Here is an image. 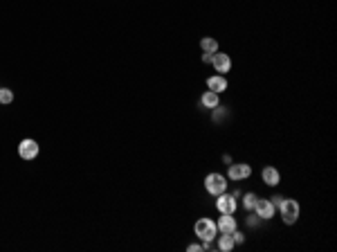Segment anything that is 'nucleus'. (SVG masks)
Returning <instances> with one entry per match:
<instances>
[{"label": "nucleus", "mask_w": 337, "mask_h": 252, "mask_svg": "<svg viewBox=\"0 0 337 252\" xmlns=\"http://www.w3.org/2000/svg\"><path fill=\"white\" fill-rule=\"evenodd\" d=\"M252 176V167L248 162H232L229 169H227V180H248Z\"/></svg>", "instance_id": "4"}, {"label": "nucleus", "mask_w": 337, "mask_h": 252, "mask_svg": "<svg viewBox=\"0 0 337 252\" xmlns=\"http://www.w3.org/2000/svg\"><path fill=\"white\" fill-rule=\"evenodd\" d=\"M218 225V232H223V234H232L234 230L238 227V221L234 214H221V219L216 221Z\"/></svg>", "instance_id": "9"}, {"label": "nucleus", "mask_w": 337, "mask_h": 252, "mask_svg": "<svg viewBox=\"0 0 337 252\" xmlns=\"http://www.w3.org/2000/svg\"><path fill=\"white\" fill-rule=\"evenodd\" d=\"M38 153H41V146H38V142L32 138L23 140L21 144H18V156H21L23 160H36Z\"/></svg>", "instance_id": "6"}, {"label": "nucleus", "mask_w": 337, "mask_h": 252, "mask_svg": "<svg viewBox=\"0 0 337 252\" xmlns=\"http://www.w3.org/2000/svg\"><path fill=\"white\" fill-rule=\"evenodd\" d=\"M211 65L216 70V75H227V72L232 70V59H229V54L218 50V52L211 54Z\"/></svg>", "instance_id": "7"}, {"label": "nucleus", "mask_w": 337, "mask_h": 252, "mask_svg": "<svg viewBox=\"0 0 337 252\" xmlns=\"http://www.w3.org/2000/svg\"><path fill=\"white\" fill-rule=\"evenodd\" d=\"M227 176H223V173H207L205 176V189L207 194H211V196H218V194L227 192Z\"/></svg>", "instance_id": "3"}, {"label": "nucleus", "mask_w": 337, "mask_h": 252, "mask_svg": "<svg viewBox=\"0 0 337 252\" xmlns=\"http://www.w3.org/2000/svg\"><path fill=\"white\" fill-rule=\"evenodd\" d=\"M261 180H263L268 187H277L281 183V173L277 167H265L263 171H261Z\"/></svg>", "instance_id": "10"}, {"label": "nucleus", "mask_w": 337, "mask_h": 252, "mask_svg": "<svg viewBox=\"0 0 337 252\" xmlns=\"http://www.w3.org/2000/svg\"><path fill=\"white\" fill-rule=\"evenodd\" d=\"M187 252H202V246L200 243H191V246L187 248Z\"/></svg>", "instance_id": "20"}, {"label": "nucleus", "mask_w": 337, "mask_h": 252, "mask_svg": "<svg viewBox=\"0 0 337 252\" xmlns=\"http://www.w3.org/2000/svg\"><path fill=\"white\" fill-rule=\"evenodd\" d=\"M252 212H254V214H256L261 221H270L274 214H277V207L272 205V200H270V198H258Z\"/></svg>", "instance_id": "8"}, {"label": "nucleus", "mask_w": 337, "mask_h": 252, "mask_svg": "<svg viewBox=\"0 0 337 252\" xmlns=\"http://www.w3.org/2000/svg\"><path fill=\"white\" fill-rule=\"evenodd\" d=\"M194 234L200 239V241H214L218 234V225L216 221L209 219V216H205V219H198L194 225Z\"/></svg>", "instance_id": "2"}, {"label": "nucleus", "mask_w": 337, "mask_h": 252, "mask_svg": "<svg viewBox=\"0 0 337 252\" xmlns=\"http://www.w3.org/2000/svg\"><path fill=\"white\" fill-rule=\"evenodd\" d=\"M256 200H258V196L256 194H245V196H243V209H245V212H252L254 209V205H256Z\"/></svg>", "instance_id": "15"}, {"label": "nucleus", "mask_w": 337, "mask_h": 252, "mask_svg": "<svg viewBox=\"0 0 337 252\" xmlns=\"http://www.w3.org/2000/svg\"><path fill=\"white\" fill-rule=\"evenodd\" d=\"M218 104H221V95L218 92H214V90H205L202 92V97H200V106L202 108H216Z\"/></svg>", "instance_id": "12"}, {"label": "nucleus", "mask_w": 337, "mask_h": 252, "mask_svg": "<svg viewBox=\"0 0 337 252\" xmlns=\"http://www.w3.org/2000/svg\"><path fill=\"white\" fill-rule=\"evenodd\" d=\"M236 207H238V203H236V198H234V194L223 192L216 196V209L221 214H236Z\"/></svg>", "instance_id": "5"}, {"label": "nucleus", "mask_w": 337, "mask_h": 252, "mask_svg": "<svg viewBox=\"0 0 337 252\" xmlns=\"http://www.w3.org/2000/svg\"><path fill=\"white\" fill-rule=\"evenodd\" d=\"M277 212H279L281 221H283L285 225H295V223H297V219H299V212H301V207H299V203H297L295 198H285V196H283V200H281V203H279V207H277Z\"/></svg>", "instance_id": "1"}, {"label": "nucleus", "mask_w": 337, "mask_h": 252, "mask_svg": "<svg viewBox=\"0 0 337 252\" xmlns=\"http://www.w3.org/2000/svg\"><path fill=\"white\" fill-rule=\"evenodd\" d=\"M225 115H227V108H223L221 104H218L216 108H211V119H214V122H221Z\"/></svg>", "instance_id": "16"}, {"label": "nucleus", "mask_w": 337, "mask_h": 252, "mask_svg": "<svg viewBox=\"0 0 337 252\" xmlns=\"http://www.w3.org/2000/svg\"><path fill=\"white\" fill-rule=\"evenodd\" d=\"M202 63H211V54H202Z\"/></svg>", "instance_id": "22"}, {"label": "nucleus", "mask_w": 337, "mask_h": 252, "mask_svg": "<svg viewBox=\"0 0 337 252\" xmlns=\"http://www.w3.org/2000/svg\"><path fill=\"white\" fill-rule=\"evenodd\" d=\"M258 223H261V219H258L254 212H250V216H248V225L250 227H258Z\"/></svg>", "instance_id": "19"}, {"label": "nucleus", "mask_w": 337, "mask_h": 252, "mask_svg": "<svg viewBox=\"0 0 337 252\" xmlns=\"http://www.w3.org/2000/svg\"><path fill=\"white\" fill-rule=\"evenodd\" d=\"M200 48H202V52L214 54V52H218V41L216 38H211V36H205L200 41Z\"/></svg>", "instance_id": "14"}, {"label": "nucleus", "mask_w": 337, "mask_h": 252, "mask_svg": "<svg viewBox=\"0 0 337 252\" xmlns=\"http://www.w3.org/2000/svg\"><path fill=\"white\" fill-rule=\"evenodd\" d=\"M227 79H225V75H214V77H209L207 79V88L209 90H214V92H218V95H223V92L227 90Z\"/></svg>", "instance_id": "11"}, {"label": "nucleus", "mask_w": 337, "mask_h": 252, "mask_svg": "<svg viewBox=\"0 0 337 252\" xmlns=\"http://www.w3.org/2000/svg\"><path fill=\"white\" fill-rule=\"evenodd\" d=\"M270 200H272V205H274V207H279V203H281V200H283V196H272V198H270Z\"/></svg>", "instance_id": "21"}, {"label": "nucleus", "mask_w": 337, "mask_h": 252, "mask_svg": "<svg viewBox=\"0 0 337 252\" xmlns=\"http://www.w3.org/2000/svg\"><path fill=\"white\" fill-rule=\"evenodd\" d=\"M232 239H234V246H243V243H245V234L238 232V227L232 232Z\"/></svg>", "instance_id": "18"}, {"label": "nucleus", "mask_w": 337, "mask_h": 252, "mask_svg": "<svg viewBox=\"0 0 337 252\" xmlns=\"http://www.w3.org/2000/svg\"><path fill=\"white\" fill-rule=\"evenodd\" d=\"M223 162H225V165H232V158H229V156L225 153V156H223Z\"/></svg>", "instance_id": "23"}, {"label": "nucleus", "mask_w": 337, "mask_h": 252, "mask_svg": "<svg viewBox=\"0 0 337 252\" xmlns=\"http://www.w3.org/2000/svg\"><path fill=\"white\" fill-rule=\"evenodd\" d=\"M216 248H218L221 252L234 250V239H232V234H223V232H221V239L216 241Z\"/></svg>", "instance_id": "13"}, {"label": "nucleus", "mask_w": 337, "mask_h": 252, "mask_svg": "<svg viewBox=\"0 0 337 252\" xmlns=\"http://www.w3.org/2000/svg\"><path fill=\"white\" fill-rule=\"evenodd\" d=\"M14 102V92L9 88H0V104H11Z\"/></svg>", "instance_id": "17"}]
</instances>
